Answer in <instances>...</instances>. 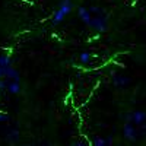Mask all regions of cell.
Segmentation results:
<instances>
[{
    "instance_id": "cell-1",
    "label": "cell",
    "mask_w": 146,
    "mask_h": 146,
    "mask_svg": "<svg viewBox=\"0 0 146 146\" xmlns=\"http://www.w3.org/2000/svg\"><path fill=\"white\" fill-rule=\"evenodd\" d=\"M89 12H91V22L88 27L96 32H104L108 27V21H107L104 10L101 7L92 6V7H89Z\"/></svg>"
},
{
    "instance_id": "cell-2",
    "label": "cell",
    "mask_w": 146,
    "mask_h": 146,
    "mask_svg": "<svg viewBox=\"0 0 146 146\" xmlns=\"http://www.w3.org/2000/svg\"><path fill=\"white\" fill-rule=\"evenodd\" d=\"M73 9V5H72V0H62V3H60V6L57 7V10L54 12V15H53V19L51 22L54 23V25H57V23L60 22H63L64 18L72 12Z\"/></svg>"
},
{
    "instance_id": "cell-3",
    "label": "cell",
    "mask_w": 146,
    "mask_h": 146,
    "mask_svg": "<svg viewBox=\"0 0 146 146\" xmlns=\"http://www.w3.org/2000/svg\"><path fill=\"white\" fill-rule=\"evenodd\" d=\"M123 135H124V137H126L127 140H137V139L140 137L137 129L133 126L130 121H126V124H124V127H123Z\"/></svg>"
},
{
    "instance_id": "cell-4",
    "label": "cell",
    "mask_w": 146,
    "mask_h": 146,
    "mask_svg": "<svg viewBox=\"0 0 146 146\" xmlns=\"http://www.w3.org/2000/svg\"><path fill=\"white\" fill-rule=\"evenodd\" d=\"M0 69H2L3 78H7V75L13 70V67H12V58L9 56L0 54Z\"/></svg>"
},
{
    "instance_id": "cell-5",
    "label": "cell",
    "mask_w": 146,
    "mask_h": 146,
    "mask_svg": "<svg viewBox=\"0 0 146 146\" xmlns=\"http://www.w3.org/2000/svg\"><path fill=\"white\" fill-rule=\"evenodd\" d=\"M78 15H79L80 21L85 23V25H89V22H91V12H89V9L83 7V6H79L78 7Z\"/></svg>"
},
{
    "instance_id": "cell-6",
    "label": "cell",
    "mask_w": 146,
    "mask_h": 146,
    "mask_svg": "<svg viewBox=\"0 0 146 146\" xmlns=\"http://www.w3.org/2000/svg\"><path fill=\"white\" fill-rule=\"evenodd\" d=\"M113 82H114V85L115 86H118V88H124L126 85H129V78L127 76H123V75H114V78H113Z\"/></svg>"
},
{
    "instance_id": "cell-7",
    "label": "cell",
    "mask_w": 146,
    "mask_h": 146,
    "mask_svg": "<svg viewBox=\"0 0 146 146\" xmlns=\"http://www.w3.org/2000/svg\"><path fill=\"white\" fill-rule=\"evenodd\" d=\"M6 91L10 92V94H19V91H21V85H19V82H16V80H9V82H7V88H6Z\"/></svg>"
},
{
    "instance_id": "cell-8",
    "label": "cell",
    "mask_w": 146,
    "mask_h": 146,
    "mask_svg": "<svg viewBox=\"0 0 146 146\" xmlns=\"http://www.w3.org/2000/svg\"><path fill=\"white\" fill-rule=\"evenodd\" d=\"M91 60H92V54H91L89 51H83V53H80V56H79V62H80L82 64H88Z\"/></svg>"
},
{
    "instance_id": "cell-9",
    "label": "cell",
    "mask_w": 146,
    "mask_h": 146,
    "mask_svg": "<svg viewBox=\"0 0 146 146\" xmlns=\"http://www.w3.org/2000/svg\"><path fill=\"white\" fill-rule=\"evenodd\" d=\"M113 143V140L111 139H95L94 142H92V145H95V146H105V145H111Z\"/></svg>"
},
{
    "instance_id": "cell-10",
    "label": "cell",
    "mask_w": 146,
    "mask_h": 146,
    "mask_svg": "<svg viewBox=\"0 0 146 146\" xmlns=\"http://www.w3.org/2000/svg\"><path fill=\"white\" fill-rule=\"evenodd\" d=\"M7 79L6 78H0V89H6L7 88Z\"/></svg>"
},
{
    "instance_id": "cell-11",
    "label": "cell",
    "mask_w": 146,
    "mask_h": 146,
    "mask_svg": "<svg viewBox=\"0 0 146 146\" xmlns=\"http://www.w3.org/2000/svg\"><path fill=\"white\" fill-rule=\"evenodd\" d=\"M7 120H9L7 114H5V113H0V121H7Z\"/></svg>"
},
{
    "instance_id": "cell-12",
    "label": "cell",
    "mask_w": 146,
    "mask_h": 146,
    "mask_svg": "<svg viewBox=\"0 0 146 146\" xmlns=\"http://www.w3.org/2000/svg\"><path fill=\"white\" fill-rule=\"evenodd\" d=\"M0 78H3V75H2V69H0Z\"/></svg>"
}]
</instances>
